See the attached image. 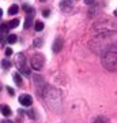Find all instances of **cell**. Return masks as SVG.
<instances>
[{"label":"cell","mask_w":117,"mask_h":123,"mask_svg":"<svg viewBox=\"0 0 117 123\" xmlns=\"http://www.w3.org/2000/svg\"><path fill=\"white\" fill-rule=\"evenodd\" d=\"M104 66L109 70H117V53H108L104 57Z\"/></svg>","instance_id":"obj_1"},{"label":"cell","mask_w":117,"mask_h":123,"mask_svg":"<svg viewBox=\"0 0 117 123\" xmlns=\"http://www.w3.org/2000/svg\"><path fill=\"white\" fill-rule=\"evenodd\" d=\"M17 66L18 68H19V71L21 73H23L25 75H30V70L26 67V60H25V55L23 53H18V56H17Z\"/></svg>","instance_id":"obj_2"},{"label":"cell","mask_w":117,"mask_h":123,"mask_svg":"<svg viewBox=\"0 0 117 123\" xmlns=\"http://www.w3.org/2000/svg\"><path fill=\"white\" fill-rule=\"evenodd\" d=\"M44 56L41 55V53H35V55H33V57H31V67L34 68V70H41L44 66Z\"/></svg>","instance_id":"obj_3"},{"label":"cell","mask_w":117,"mask_h":123,"mask_svg":"<svg viewBox=\"0 0 117 123\" xmlns=\"http://www.w3.org/2000/svg\"><path fill=\"white\" fill-rule=\"evenodd\" d=\"M63 44H64V41H63V38H61V37H57V38L55 40V43H53V45H52L53 52H60L61 49H63Z\"/></svg>","instance_id":"obj_4"},{"label":"cell","mask_w":117,"mask_h":123,"mask_svg":"<svg viewBox=\"0 0 117 123\" xmlns=\"http://www.w3.org/2000/svg\"><path fill=\"white\" fill-rule=\"evenodd\" d=\"M31 97L29 96V94H22L21 97H19V103H21L23 107H30L31 105Z\"/></svg>","instance_id":"obj_5"},{"label":"cell","mask_w":117,"mask_h":123,"mask_svg":"<svg viewBox=\"0 0 117 123\" xmlns=\"http://www.w3.org/2000/svg\"><path fill=\"white\" fill-rule=\"evenodd\" d=\"M14 81H15V84L18 86H22V77L19 73H14Z\"/></svg>","instance_id":"obj_6"},{"label":"cell","mask_w":117,"mask_h":123,"mask_svg":"<svg viewBox=\"0 0 117 123\" xmlns=\"http://www.w3.org/2000/svg\"><path fill=\"white\" fill-rule=\"evenodd\" d=\"M1 112H3V115H4V116H11V114H12V111H11V108H10L8 105H3Z\"/></svg>","instance_id":"obj_7"},{"label":"cell","mask_w":117,"mask_h":123,"mask_svg":"<svg viewBox=\"0 0 117 123\" xmlns=\"http://www.w3.org/2000/svg\"><path fill=\"white\" fill-rule=\"evenodd\" d=\"M18 11H19V6L12 4L11 7H10V10H8V14L10 15H15V14H18Z\"/></svg>","instance_id":"obj_8"},{"label":"cell","mask_w":117,"mask_h":123,"mask_svg":"<svg viewBox=\"0 0 117 123\" xmlns=\"http://www.w3.org/2000/svg\"><path fill=\"white\" fill-rule=\"evenodd\" d=\"M31 22H33V15H27L26 17V21H25V29H29L31 26Z\"/></svg>","instance_id":"obj_9"},{"label":"cell","mask_w":117,"mask_h":123,"mask_svg":"<svg viewBox=\"0 0 117 123\" xmlns=\"http://www.w3.org/2000/svg\"><path fill=\"white\" fill-rule=\"evenodd\" d=\"M8 29H10V26L7 25V23H3V25H1V36H3V37H6V36H7ZM7 37H8V36H7Z\"/></svg>","instance_id":"obj_10"},{"label":"cell","mask_w":117,"mask_h":123,"mask_svg":"<svg viewBox=\"0 0 117 123\" xmlns=\"http://www.w3.org/2000/svg\"><path fill=\"white\" fill-rule=\"evenodd\" d=\"M8 26H10V29H14V27H18V26H19V19H12V21H10Z\"/></svg>","instance_id":"obj_11"},{"label":"cell","mask_w":117,"mask_h":123,"mask_svg":"<svg viewBox=\"0 0 117 123\" xmlns=\"http://www.w3.org/2000/svg\"><path fill=\"white\" fill-rule=\"evenodd\" d=\"M44 27H45V26H44V23L41 22V21H37V22H35V25H34V29L37 31H41Z\"/></svg>","instance_id":"obj_12"},{"label":"cell","mask_w":117,"mask_h":123,"mask_svg":"<svg viewBox=\"0 0 117 123\" xmlns=\"http://www.w3.org/2000/svg\"><path fill=\"white\" fill-rule=\"evenodd\" d=\"M17 38L18 37L15 34H10L8 37H7V41H8L10 44H15V43H17Z\"/></svg>","instance_id":"obj_13"},{"label":"cell","mask_w":117,"mask_h":123,"mask_svg":"<svg viewBox=\"0 0 117 123\" xmlns=\"http://www.w3.org/2000/svg\"><path fill=\"white\" fill-rule=\"evenodd\" d=\"M23 10H25L29 15H33V14H34V10L31 8V7H29V4H23Z\"/></svg>","instance_id":"obj_14"},{"label":"cell","mask_w":117,"mask_h":123,"mask_svg":"<svg viewBox=\"0 0 117 123\" xmlns=\"http://www.w3.org/2000/svg\"><path fill=\"white\" fill-rule=\"evenodd\" d=\"M1 66H3L4 70H7V68L11 67V62H10V60H3V62H1Z\"/></svg>","instance_id":"obj_15"},{"label":"cell","mask_w":117,"mask_h":123,"mask_svg":"<svg viewBox=\"0 0 117 123\" xmlns=\"http://www.w3.org/2000/svg\"><path fill=\"white\" fill-rule=\"evenodd\" d=\"M93 123H109V120H108L106 118H102V116H100V118L95 119V122H93Z\"/></svg>","instance_id":"obj_16"},{"label":"cell","mask_w":117,"mask_h":123,"mask_svg":"<svg viewBox=\"0 0 117 123\" xmlns=\"http://www.w3.org/2000/svg\"><path fill=\"white\" fill-rule=\"evenodd\" d=\"M4 55H6V56H11V55H12V49H11V48H6Z\"/></svg>","instance_id":"obj_17"},{"label":"cell","mask_w":117,"mask_h":123,"mask_svg":"<svg viewBox=\"0 0 117 123\" xmlns=\"http://www.w3.org/2000/svg\"><path fill=\"white\" fill-rule=\"evenodd\" d=\"M7 90H8V93L11 94V96H14V94H15V90H14L12 88H10V86H8V88H7Z\"/></svg>","instance_id":"obj_18"},{"label":"cell","mask_w":117,"mask_h":123,"mask_svg":"<svg viewBox=\"0 0 117 123\" xmlns=\"http://www.w3.org/2000/svg\"><path fill=\"white\" fill-rule=\"evenodd\" d=\"M42 15H45V17H48V15H49V11H48V10H45V11H42Z\"/></svg>","instance_id":"obj_19"},{"label":"cell","mask_w":117,"mask_h":123,"mask_svg":"<svg viewBox=\"0 0 117 123\" xmlns=\"http://www.w3.org/2000/svg\"><path fill=\"white\" fill-rule=\"evenodd\" d=\"M114 15H116V17H117V8L114 10Z\"/></svg>","instance_id":"obj_20"}]
</instances>
